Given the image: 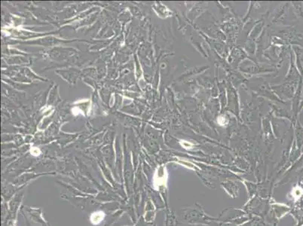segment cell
<instances>
[{
    "label": "cell",
    "mask_w": 303,
    "mask_h": 226,
    "mask_svg": "<svg viewBox=\"0 0 303 226\" xmlns=\"http://www.w3.org/2000/svg\"><path fill=\"white\" fill-rule=\"evenodd\" d=\"M303 194V191L299 186H296L292 189V197L295 198V200H298L301 197V196Z\"/></svg>",
    "instance_id": "cell-3"
},
{
    "label": "cell",
    "mask_w": 303,
    "mask_h": 226,
    "mask_svg": "<svg viewBox=\"0 0 303 226\" xmlns=\"http://www.w3.org/2000/svg\"><path fill=\"white\" fill-rule=\"evenodd\" d=\"M167 176L165 171L163 170L161 173L157 172L156 175L154 176L153 179V187L156 190H161V188H164L167 185Z\"/></svg>",
    "instance_id": "cell-1"
},
{
    "label": "cell",
    "mask_w": 303,
    "mask_h": 226,
    "mask_svg": "<svg viewBox=\"0 0 303 226\" xmlns=\"http://www.w3.org/2000/svg\"><path fill=\"white\" fill-rule=\"evenodd\" d=\"M105 218V213L103 211H96L91 213L90 215V221L93 225H97L99 223L102 222L103 220Z\"/></svg>",
    "instance_id": "cell-2"
}]
</instances>
